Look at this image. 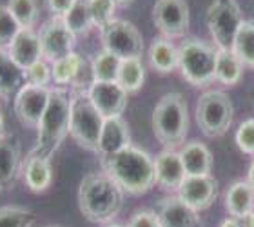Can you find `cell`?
Here are the masks:
<instances>
[{
	"mask_svg": "<svg viewBox=\"0 0 254 227\" xmlns=\"http://www.w3.org/2000/svg\"><path fill=\"white\" fill-rule=\"evenodd\" d=\"M104 227H127V226H124V224H118V222H111V224H106Z\"/></svg>",
	"mask_w": 254,
	"mask_h": 227,
	"instance_id": "cell-44",
	"label": "cell"
},
{
	"mask_svg": "<svg viewBox=\"0 0 254 227\" xmlns=\"http://www.w3.org/2000/svg\"><path fill=\"white\" fill-rule=\"evenodd\" d=\"M51 227H57V226H51Z\"/></svg>",
	"mask_w": 254,
	"mask_h": 227,
	"instance_id": "cell-45",
	"label": "cell"
},
{
	"mask_svg": "<svg viewBox=\"0 0 254 227\" xmlns=\"http://www.w3.org/2000/svg\"><path fill=\"white\" fill-rule=\"evenodd\" d=\"M236 227H254V211L240 215V217H233Z\"/></svg>",
	"mask_w": 254,
	"mask_h": 227,
	"instance_id": "cell-39",
	"label": "cell"
},
{
	"mask_svg": "<svg viewBox=\"0 0 254 227\" xmlns=\"http://www.w3.org/2000/svg\"><path fill=\"white\" fill-rule=\"evenodd\" d=\"M5 5L9 7L22 29H33L38 22V16H40L38 0H7Z\"/></svg>",
	"mask_w": 254,
	"mask_h": 227,
	"instance_id": "cell-31",
	"label": "cell"
},
{
	"mask_svg": "<svg viewBox=\"0 0 254 227\" xmlns=\"http://www.w3.org/2000/svg\"><path fill=\"white\" fill-rule=\"evenodd\" d=\"M244 62L234 55L233 49H216V71L214 80L223 85L238 84L244 75Z\"/></svg>",
	"mask_w": 254,
	"mask_h": 227,
	"instance_id": "cell-25",
	"label": "cell"
},
{
	"mask_svg": "<svg viewBox=\"0 0 254 227\" xmlns=\"http://www.w3.org/2000/svg\"><path fill=\"white\" fill-rule=\"evenodd\" d=\"M84 60L85 58L82 55L74 51V53L67 55V57L51 62V78H53V84L57 87H60V89L67 87V85H73Z\"/></svg>",
	"mask_w": 254,
	"mask_h": 227,
	"instance_id": "cell-26",
	"label": "cell"
},
{
	"mask_svg": "<svg viewBox=\"0 0 254 227\" xmlns=\"http://www.w3.org/2000/svg\"><path fill=\"white\" fill-rule=\"evenodd\" d=\"M205 24L216 49H233L244 15L236 0H212L205 11Z\"/></svg>",
	"mask_w": 254,
	"mask_h": 227,
	"instance_id": "cell-8",
	"label": "cell"
},
{
	"mask_svg": "<svg viewBox=\"0 0 254 227\" xmlns=\"http://www.w3.org/2000/svg\"><path fill=\"white\" fill-rule=\"evenodd\" d=\"M153 22L164 38H184L190 26L187 0H156L153 5Z\"/></svg>",
	"mask_w": 254,
	"mask_h": 227,
	"instance_id": "cell-10",
	"label": "cell"
},
{
	"mask_svg": "<svg viewBox=\"0 0 254 227\" xmlns=\"http://www.w3.org/2000/svg\"><path fill=\"white\" fill-rule=\"evenodd\" d=\"M220 227H236V224H234V218L231 217V218H227V220H223Z\"/></svg>",
	"mask_w": 254,
	"mask_h": 227,
	"instance_id": "cell-42",
	"label": "cell"
},
{
	"mask_svg": "<svg viewBox=\"0 0 254 227\" xmlns=\"http://www.w3.org/2000/svg\"><path fill=\"white\" fill-rule=\"evenodd\" d=\"M236 146L245 154L254 156V118L244 120L236 129Z\"/></svg>",
	"mask_w": 254,
	"mask_h": 227,
	"instance_id": "cell-36",
	"label": "cell"
},
{
	"mask_svg": "<svg viewBox=\"0 0 254 227\" xmlns=\"http://www.w3.org/2000/svg\"><path fill=\"white\" fill-rule=\"evenodd\" d=\"M7 53L11 58L20 66L24 71L29 69L33 64H37L38 60H42V46H40V37L38 31L35 29H20L15 40L11 42Z\"/></svg>",
	"mask_w": 254,
	"mask_h": 227,
	"instance_id": "cell-20",
	"label": "cell"
},
{
	"mask_svg": "<svg viewBox=\"0 0 254 227\" xmlns=\"http://www.w3.org/2000/svg\"><path fill=\"white\" fill-rule=\"evenodd\" d=\"M85 95L104 118L122 116L129 98L118 82H95Z\"/></svg>",
	"mask_w": 254,
	"mask_h": 227,
	"instance_id": "cell-15",
	"label": "cell"
},
{
	"mask_svg": "<svg viewBox=\"0 0 254 227\" xmlns=\"http://www.w3.org/2000/svg\"><path fill=\"white\" fill-rule=\"evenodd\" d=\"M160 227H200V215L189 207L180 196H165L156 202Z\"/></svg>",
	"mask_w": 254,
	"mask_h": 227,
	"instance_id": "cell-16",
	"label": "cell"
},
{
	"mask_svg": "<svg viewBox=\"0 0 254 227\" xmlns=\"http://www.w3.org/2000/svg\"><path fill=\"white\" fill-rule=\"evenodd\" d=\"M22 180L26 187L35 195L46 193L53 184V165L51 158H46L42 154L29 153L24 158L22 165Z\"/></svg>",
	"mask_w": 254,
	"mask_h": 227,
	"instance_id": "cell-19",
	"label": "cell"
},
{
	"mask_svg": "<svg viewBox=\"0 0 254 227\" xmlns=\"http://www.w3.org/2000/svg\"><path fill=\"white\" fill-rule=\"evenodd\" d=\"M124 193L122 187L102 173L85 174L78 185L76 200L78 209L85 220L91 224H111L118 217V213L124 207Z\"/></svg>",
	"mask_w": 254,
	"mask_h": 227,
	"instance_id": "cell-1",
	"label": "cell"
},
{
	"mask_svg": "<svg viewBox=\"0 0 254 227\" xmlns=\"http://www.w3.org/2000/svg\"><path fill=\"white\" fill-rule=\"evenodd\" d=\"M153 133L165 149H176L186 144L189 133V106L178 91L165 93L154 106Z\"/></svg>",
	"mask_w": 254,
	"mask_h": 227,
	"instance_id": "cell-3",
	"label": "cell"
},
{
	"mask_svg": "<svg viewBox=\"0 0 254 227\" xmlns=\"http://www.w3.org/2000/svg\"><path fill=\"white\" fill-rule=\"evenodd\" d=\"M154 174H156V184L164 191H178L184 180L187 178L186 167L182 164L180 151L176 149H162L154 156Z\"/></svg>",
	"mask_w": 254,
	"mask_h": 227,
	"instance_id": "cell-17",
	"label": "cell"
},
{
	"mask_svg": "<svg viewBox=\"0 0 254 227\" xmlns=\"http://www.w3.org/2000/svg\"><path fill=\"white\" fill-rule=\"evenodd\" d=\"M234 120V106L227 93L205 91L196 104V124L207 138H220L229 131Z\"/></svg>",
	"mask_w": 254,
	"mask_h": 227,
	"instance_id": "cell-7",
	"label": "cell"
},
{
	"mask_svg": "<svg viewBox=\"0 0 254 227\" xmlns=\"http://www.w3.org/2000/svg\"><path fill=\"white\" fill-rule=\"evenodd\" d=\"M120 66H122V58H118L117 55L109 53L106 49L98 51L91 58V69H93L95 82H117Z\"/></svg>",
	"mask_w": 254,
	"mask_h": 227,
	"instance_id": "cell-29",
	"label": "cell"
},
{
	"mask_svg": "<svg viewBox=\"0 0 254 227\" xmlns=\"http://www.w3.org/2000/svg\"><path fill=\"white\" fill-rule=\"evenodd\" d=\"M182 164L186 167L187 176H205L211 174L212 154L205 144L187 142L180 149Z\"/></svg>",
	"mask_w": 254,
	"mask_h": 227,
	"instance_id": "cell-21",
	"label": "cell"
},
{
	"mask_svg": "<svg viewBox=\"0 0 254 227\" xmlns=\"http://www.w3.org/2000/svg\"><path fill=\"white\" fill-rule=\"evenodd\" d=\"M26 82L33 85H40V87H49V84L53 82L51 78V64L48 60H38L37 64H33L31 68L26 69Z\"/></svg>",
	"mask_w": 254,
	"mask_h": 227,
	"instance_id": "cell-35",
	"label": "cell"
},
{
	"mask_svg": "<svg viewBox=\"0 0 254 227\" xmlns=\"http://www.w3.org/2000/svg\"><path fill=\"white\" fill-rule=\"evenodd\" d=\"M38 37H40L44 60H48L49 64L74 53L76 37L69 31L59 16H51L46 24H42V27L38 29Z\"/></svg>",
	"mask_w": 254,
	"mask_h": 227,
	"instance_id": "cell-12",
	"label": "cell"
},
{
	"mask_svg": "<svg viewBox=\"0 0 254 227\" xmlns=\"http://www.w3.org/2000/svg\"><path fill=\"white\" fill-rule=\"evenodd\" d=\"M104 120L106 118L91 104L85 93H74V96L71 98L69 135L80 148L96 154Z\"/></svg>",
	"mask_w": 254,
	"mask_h": 227,
	"instance_id": "cell-6",
	"label": "cell"
},
{
	"mask_svg": "<svg viewBox=\"0 0 254 227\" xmlns=\"http://www.w3.org/2000/svg\"><path fill=\"white\" fill-rule=\"evenodd\" d=\"M24 84H27L26 71L11 58L7 49H0V96H15Z\"/></svg>",
	"mask_w": 254,
	"mask_h": 227,
	"instance_id": "cell-22",
	"label": "cell"
},
{
	"mask_svg": "<svg viewBox=\"0 0 254 227\" xmlns=\"http://www.w3.org/2000/svg\"><path fill=\"white\" fill-rule=\"evenodd\" d=\"M22 27L5 4H0V49H9Z\"/></svg>",
	"mask_w": 254,
	"mask_h": 227,
	"instance_id": "cell-33",
	"label": "cell"
},
{
	"mask_svg": "<svg viewBox=\"0 0 254 227\" xmlns=\"http://www.w3.org/2000/svg\"><path fill=\"white\" fill-rule=\"evenodd\" d=\"M35 215L20 206L0 207V227H33Z\"/></svg>",
	"mask_w": 254,
	"mask_h": 227,
	"instance_id": "cell-32",
	"label": "cell"
},
{
	"mask_svg": "<svg viewBox=\"0 0 254 227\" xmlns=\"http://www.w3.org/2000/svg\"><path fill=\"white\" fill-rule=\"evenodd\" d=\"M4 126H5V120H4V115H2V111H0V137L4 135Z\"/></svg>",
	"mask_w": 254,
	"mask_h": 227,
	"instance_id": "cell-43",
	"label": "cell"
},
{
	"mask_svg": "<svg viewBox=\"0 0 254 227\" xmlns=\"http://www.w3.org/2000/svg\"><path fill=\"white\" fill-rule=\"evenodd\" d=\"M225 209L231 217H240L254 211V189L249 185V182L236 180L229 185L225 193Z\"/></svg>",
	"mask_w": 254,
	"mask_h": 227,
	"instance_id": "cell-24",
	"label": "cell"
},
{
	"mask_svg": "<svg viewBox=\"0 0 254 227\" xmlns=\"http://www.w3.org/2000/svg\"><path fill=\"white\" fill-rule=\"evenodd\" d=\"M102 49L117 55L118 58H142L143 55V37L132 22L126 18H115L100 29Z\"/></svg>",
	"mask_w": 254,
	"mask_h": 227,
	"instance_id": "cell-9",
	"label": "cell"
},
{
	"mask_svg": "<svg viewBox=\"0 0 254 227\" xmlns=\"http://www.w3.org/2000/svg\"><path fill=\"white\" fill-rule=\"evenodd\" d=\"M127 227H160L158 217L154 209H138L132 213L129 222L126 224Z\"/></svg>",
	"mask_w": 254,
	"mask_h": 227,
	"instance_id": "cell-37",
	"label": "cell"
},
{
	"mask_svg": "<svg viewBox=\"0 0 254 227\" xmlns=\"http://www.w3.org/2000/svg\"><path fill=\"white\" fill-rule=\"evenodd\" d=\"M131 146V131L124 116H115V118H106L104 126H102L100 140H98V151L96 154L104 158V156H111L126 148Z\"/></svg>",
	"mask_w": 254,
	"mask_h": 227,
	"instance_id": "cell-18",
	"label": "cell"
},
{
	"mask_svg": "<svg viewBox=\"0 0 254 227\" xmlns=\"http://www.w3.org/2000/svg\"><path fill=\"white\" fill-rule=\"evenodd\" d=\"M44 2H46V7H48V11L51 13V16L62 18L69 11V7L73 5L74 0H44Z\"/></svg>",
	"mask_w": 254,
	"mask_h": 227,
	"instance_id": "cell-38",
	"label": "cell"
},
{
	"mask_svg": "<svg viewBox=\"0 0 254 227\" xmlns=\"http://www.w3.org/2000/svg\"><path fill=\"white\" fill-rule=\"evenodd\" d=\"M218 193H220V185H218V180L212 174L187 176L184 180V184L180 185V189L176 191V195L198 213L203 211V209H209L216 202Z\"/></svg>",
	"mask_w": 254,
	"mask_h": 227,
	"instance_id": "cell-14",
	"label": "cell"
},
{
	"mask_svg": "<svg viewBox=\"0 0 254 227\" xmlns=\"http://www.w3.org/2000/svg\"><path fill=\"white\" fill-rule=\"evenodd\" d=\"M87 7H89L93 27L102 29V27L107 26L111 20H115L117 4L113 0H87Z\"/></svg>",
	"mask_w": 254,
	"mask_h": 227,
	"instance_id": "cell-34",
	"label": "cell"
},
{
	"mask_svg": "<svg viewBox=\"0 0 254 227\" xmlns=\"http://www.w3.org/2000/svg\"><path fill=\"white\" fill-rule=\"evenodd\" d=\"M178 69L186 82L196 87L216 82V49L200 38H186L178 48Z\"/></svg>",
	"mask_w": 254,
	"mask_h": 227,
	"instance_id": "cell-5",
	"label": "cell"
},
{
	"mask_svg": "<svg viewBox=\"0 0 254 227\" xmlns=\"http://www.w3.org/2000/svg\"><path fill=\"white\" fill-rule=\"evenodd\" d=\"M234 55L244 62L245 68L254 69V20H244L233 44Z\"/></svg>",
	"mask_w": 254,
	"mask_h": 227,
	"instance_id": "cell-30",
	"label": "cell"
},
{
	"mask_svg": "<svg viewBox=\"0 0 254 227\" xmlns=\"http://www.w3.org/2000/svg\"><path fill=\"white\" fill-rule=\"evenodd\" d=\"M247 182H249V185L254 189V160H253V164L249 165V173H247Z\"/></svg>",
	"mask_w": 254,
	"mask_h": 227,
	"instance_id": "cell-40",
	"label": "cell"
},
{
	"mask_svg": "<svg viewBox=\"0 0 254 227\" xmlns=\"http://www.w3.org/2000/svg\"><path fill=\"white\" fill-rule=\"evenodd\" d=\"M100 164L104 173L111 176L127 195H145L156 185L154 158L132 144L120 153L100 158Z\"/></svg>",
	"mask_w": 254,
	"mask_h": 227,
	"instance_id": "cell-2",
	"label": "cell"
},
{
	"mask_svg": "<svg viewBox=\"0 0 254 227\" xmlns=\"http://www.w3.org/2000/svg\"><path fill=\"white\" fill-rule=\"evenodd\" d=\"M22 144L13 133L0 137V193L13 189L22 178Z\"/></svg>",
	"mask_w": 254,
	"mask_h": 227,
	"instance_id": "cell-13",
	"label": "cell"
},
{
	"mask_svg": "<svg viewBox=\"0 0 254 227\" xmlns=\"http://www.w3.org/2000/svg\"><path fill=\"white\" fill-rule=\"evenodd\" d=\"M118 84L127 95L138 93L145 82V66L142 58H127L122 60L120 71H118Z\"/></svg>",
	"mask_w": 254,
	"mask_h": 227,
	"instance_id": "cell-27",
	"label": "cell"
},
{
	"mask_svg": "<svg viewBox=\"0 0 254 227\" xmlns=\"http://www.w3.org/2000/svg\"><path fill=\"white\" fill-rule=\"evenodd\" d=\"M69 116H71V98L60 87L51 91V98L37 127V144L33 153L53 158L65 137L69 135Z\"/></svg>",
	"mask_w": 254,
	"mask_h": 227,
	"instance_id": "cell-4",
	"label": "cell"
},
{
	"mask_svg": "<svg viewBox=\"0 0 254 227\" xmlns=\"http://www.w3.org/2000/svg\"><path fill=\"white\" fill-rule=\"evenodd\" d=\"M253 98H254V95H253Z\"/></svg>",
	"mask_w": 254,
	"mask_h": 227,
	"instance_id": "cell-46",
	"label": "cell"
},
{
	"mask_svg": "<svg viewBox=\"0 0 254 227\" xmlns=\"http://www.w3.org/2000/svg\"><path fill=\"white\" fill-rule=\"evenodd\" d=\"M51 87H40V85L24 84L13 98V109L15 116L22 126L29 129H37L46 107L51 98Z\"/></svg>",
	"mask_w": 254,
	"mask_h": 227,
	"instance_id": "cell-11",
	"label": "cell"
},
{
	"mask_svg": "<svg viewBox=\"0 0 254 227\" xmlns=\"http://www.w3.org/2000/svg\"><path fill=\"white\" fill-rule=\"evenodd\" d=\"M115 4H117V7H127V5L131 4L132 0H113Z\"/></svg>",
	"mask_w": 254,
	"mask_h": 227,
	"instance_id": "cell-41",
	"label": "cell"
},
{
	"mask_svg": "<svg viewBox=\"0 0 254 227\" xmlns=\"http://www.w3.org/2000/svg\"><path fill=\"white\" fill-rule=\"evenodd\" d=\"M64 24L67 29L73 33L74 37H85L87 33L93 29V22H91L89 7H87V0H74L69 11L62 16Z\"/></svg>",
	"mask_w": 254,
	"mask_h": 227,
	"instance_id": "cell-28",
	"label": "cell"
},
{
	"mask_svg": "<svg viewBox=\"0 0 254 227\" xmlns=\"http://www.w3.org/2000/svg\"><path fill=\"white\" fill-rule=\"evenodd\" d=\"M149 66L158 73H173L178 69V48L169 38H154L149 46Z\"/></svg>",
	"mask_w": 254,
	"mask_h": 227,
	"instance_id": "cell-23",
	"label": "cell"
}]
</instances>
